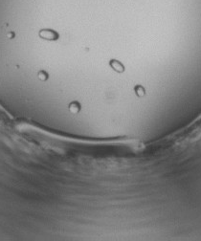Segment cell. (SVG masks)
<instances>
[{"label":"cell","instance_id":"3","mask_svg":"<svg viewBox=\"0 0 201 241\" xmlns=\"http://www.w3.org/2000/svg\"><path fill=\"white\" fill-rule=\"evenodd\" d=\"M69 110H70L71 113L77 114L80 110V105L77 102H73L72 103H70V105H69Z\"/></svg>","mask_w":201,"mask_h":241},{"label":"cell","instance_id":"5","mask_svg":"<svg viewBox=\"0 0 201 241\" xmlns=\"http://www.w3.org/2000/svg\"><path fill=\"white\" fill-rule=\"evenodd\" d=\"M38 78H39L41 80H46V79H48V75L46 74V72L40 71L39 73H38Z\"/></svg>","mask_w":201,"mask_h":241},{"label":"cell","instance_id":"4","mask_svg":"<svg viewBox=\"0 0 201 241\" xmlns=\"http://www.w3.org/2000/svg\"><path fill=\"white\" fill-rule=\"evenodd\" d=\"M135 92H136V95L139 97H142V96L145 95V89L144 87H142L141 85H138L135 87Z\"/></svg>","mask_w":201,"mask_h":241},{"label":"cell","instance_id":"2","mask_svg":"<svg viewBox=\"0 0 201 241\" xmlns=\"http://www.w3.org/2000/svg\"><path fill=\"white\" fill-rule=\"evenodd\" d=\"M110 66L113 68L116 72H119V73L123 72V69H125L123 66V64L121 62H119V61H117V60H111L110 61Z\"/></svg>","mask_w":201,"mask_h":241},{"label":"cell","instance_id":"1","mask_svg":"<svg viewBox=\"0 0 201 241\" xmlns=\"http://www.w3.org/2000/svg\"><path fill=\"white\" fill-rule=\"evenodd\" d=\"M39 36L46 40H57L59 38V34L52 30H41L39 32Z\"/></svg>","mask_w":201,"mask_h":241}]
</instances>
